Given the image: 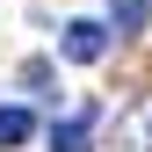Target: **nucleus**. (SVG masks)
<instances>
[{
	"label": "nucleus",
	"mask_w": 152,
	"mask_h": 152,
	"mask_svg": "<svg viewBox=\"0 0 152 152\" xmlns=\"http://www.w3.org/2000/svg\"><path fill=\"white\" fill-rule=\"evenodd\" d=\"M22 87H29V94H51V58H29V65H22Z\"/></svg>",
	"instance_id": "obj_5"
},
{
	"label": "nucleus",
	"mask_w": 152,
	"mask_h": 152,
	"mask_svg": "<svg viewBox=\"0 0 152 152\" xmlns=\"http://www.w3.org/2000/svg\"><path fill=\"white\" fill-rule=\"evenodd\" d=\"M116 29L123 36H145V0H116Z\"/></svg>",
	"instance_id": "obj_4"
},
{
	"label": "nucleus",
	"mask_w": 152,
	"mask_h": 152,
	"mask_svg": "<svg viewBox=\"0 0 152 152\" xmlns=\"http://www.w3.org/2000/svg\"><path fill=\"white\" fill-rule=\"evenodd\" d=\"M29 130H36V116H29V109H0V152H7V145H29Z\"/></svg>",
	"instance_id": "obj_3"
},
{
	"label": "nucleus",
	"mask_w": 152,
	"mask_h": 152,
	"mask_svg": "<svg viewBox=\"0 0 152 152\" xmlns=\"http://www.w3.org/2000/svg\"><path fill=\"white\" fill-rule=\"evenodd\" d=\"M58 51H65L72 65H94V58L109 51V29H102V22H87V15H80V22H65V36H58Z\"/></svg>",
	"instance_id": "obj_1"
},
{
	"label": "nucleus",
	"mask_w": 152,
	"mask_h": 152,
	"mask_svg": "<svg viewBox=\"0 0 152 152\" xmlns=\"http://www.w3.org/2000/svg\"><path fill=\"white\" fill-rule=\"evenodd\" d=\"M51 152H94V123H87V116L51 123Z\"/></svg>",
	"instance_id": "obj_2"
}]
</instances>
